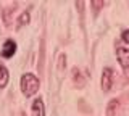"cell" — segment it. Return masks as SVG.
<instances>
[{"mask_svg":"<svg viewBox=\"0 0 129 116\" xmlns=\"http://www.w3.org/2000/svg\"><path fill=\"white\" fill-rule=\"evenodd\" d=\"M29 21H31V15H29V11H23V13L19 15V18H18V23H16V29L23 27L24 24H27Z\"/></svg>","mask_w":129,"mask_h":116,"instance_id":"52a82bcc","label":"cell"},{"mask_svg":"<svg viewBox=\"0 0 129 116\" xmlns=\"http://www.w3.org/2000/svg\"><path fill=\"white\" fill-rule=\"evenodd\" d=\"M119 108V102L118 100H111L107 105V116H116V111Z\"/></svg>","mask_w":129,"mask_h":116,"instance_id":"ba28073f","label":"cell"},{"mask_svg":"<svg viewBox=\"0 0 129 116\" xmlns=\"http://www.w3.org/2000/svg\"><path fill=\"white\" fill-rule=\"evenodd\" d=\"M103 5H105V3H103V2H100V0H94V2H92V7L95 8V11H97V10H100V7H103Z\"/></svg>","mask_w":129,"mask_h":116,"instance_id":"30bf717a","label":"cell"},{"mask_svg":"<svg viewBox=\"0 0 129 116\" xmlns=\"http://www.w3.org/2000/svg\"><path fill=\"white\" fill-rule=\"evenodd\" d=\"M32 113L34 116H45V105H44L42 98H36L32 102Z\"/></svg>","mask_w":129,"mask_h":116,"instance_id":"5b68a950","label":"cell"},{"mask_svg":"<svg viewBox=\"0 0 129 116\" xmlns=\"http://www.w3.org/2000/svg\"><path fill=\"white\" fill-rule=\"evenodd\" d=\"M100 86L103 92H108L113 86V69L111 68H103L102 71V79H100Z\"/></svg>","mask_w":129,"mask_h":116,"instance_id":"7a4b0ae2","label":"cell"},{"mask_svg":"<svg viewBox=\"0 0 129 116\" xmlns=\"http://www.w3.org/2000/svg\"><path fill=\"white\" fill-rule=\"evenodd\" d=\"M19 86H21V92L26 95V97H32V95L37 94V90L40 87V82L34 74L26 73V74L21 76V79H19Z\"/></svg>","mask_w":129,"mask_h":116,"instance_id":"6da1fadb","label":"cell"},{"mask_svg":"<svg viewBox=\"0 0 129 116\" xmlns=\"http://www.w3.org/2000/svg\"><path fill=\"white\" fill-rule=\"evenodd\" d=\"M121 39H123L126 44H129V29H124L123 34H121Z\"/></svg>","mask_w":129,"mask_h":116,"instance_id":"9c48e42d","label":"cell"},{"mask_svg":"<svg viewBox=\"0 0 129 116\" xmlns=\"http://www.w3.org/2000/svg\"><path fill=\"white\" fill-rule=\"evenodd\" d=\"M116 57H118V63L121 65L124 71L129 69V49L126 47H118L116 49Z\"/></svg>","mask_w":129,"mask_h":116,"instance_id":"3957f363","label":"cell"},{"mask_svg":"<svg viewBox=\"0 0 129 116\" xmlns=\"http://www.w3.org/2000/svg\"><path fill=\"white\" fill-rule=\"evenodd\" d=\"M15 53H16V42L11 41V39L5 41V44H3V47H2V57L3 58H11Z\"/></svg>","mask_w":129,"mask_h":116,"instance_id":"277c9868","label":"cell"},{"mask_svg":"<svg viewBox=\"0 0 129 116\" xmlns=\"http://www.w3.org/2000/svg\"><path fill=\"white\" fill-rule=\"evenodd\" d=\"M8 81H10V73H8L7 66H0V89H5Z\"/></svg>","mask_w":129,"mask_h":116,"instance_id":"8992f818","label":"cell"}]
</instances>
